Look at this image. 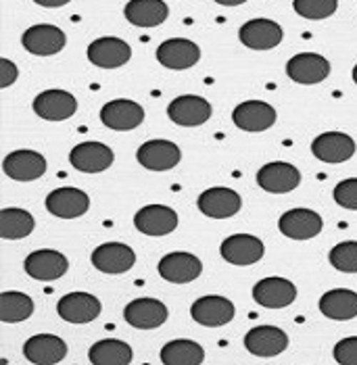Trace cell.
Segmentation results:
<instances>
[{"mask_svg":"<svg viewBox=\"0 0 357 365\" xmlns=\"http://www.w3.org/2000/svg\"><path fill=\"white\" fill-rule=\"evenodd\" d=\"M115 161V155L107 144L103 142H80L78 146L71 148L69 153V163L71 168L84 173H101L107 171Z\"/></svg>","mask_w":357,"mask_h":365,"instance_id":"obj_15","label":"cell"},{"mask_svg":"<svg viewBox=\"0 0 357 365\" xmlns=\"http://www.w3.org/2000/svg\"><path fill=\"white\" fill-rule=\"evenodd\" d=\"M332 355L338 365H357V336L338 340L332 349Z\"/></svg>","mask_w":357,"mask_h":365,"instance_id":"obj_38","label":"cell"},{"mask_svg":"<svg viewBox=\"0 0 357 365\" xmlns=\"http://www.w3.org/2000/svg\"><path fill=\"white\" fill-rule=\"evenodd\" d=\"M220 255L223 261L232 265H253L263 259L266 247L257 236L251 234H234L228 236L220 247Z\"/></svg>","mask_w":357,"mask_h":365,"instance_id":"obj_20","label":"cell"},{"mask_svg":"<svg viewBox=\"0 0 357 365\" xmlns=\"http://www.w3.org/2000/svg\"><path fill=\"white\" fill-rule=\"evenodd\" d=\"M144 121V109L130 98H115L101 109V123L115 132L136 130Z\"/></svg>","mask_w":357,"mask_h":365,"instance_id":"obj_13","label":"cell"},{"mask_svg":"<svg viewBox=\"0 0 357 365\" xmlns=\"http://www.w3.org/2000/svg\"><path fill=\"white\" fill-rule=\"evenodd\" d=\"M297 299V286L286 278H263L253 286V301L266 309H284Z\"/></svg>","mask_w":357,"mask_h":365,"instance_id":"obj_2","label":"cell"},{"mask_svg":"<svg viewBox=\"0 0 357 365\" xmlns=\"http://www.w3.org/2000/svg\"><path fill=\"white\" fill-rule=\"evenodd\" d=\"M213 113V107L207 98L196 96V94H184L178 96L169 103L167 107V117L182 128H198L209 121Z\"/></svg>","mask_w":357,"mask_h":365,"instance_id":"obj_1","label":"cell"},{"mask_svg":"<svg viewBox=\"0 0 357 365\" xmlns=\"http://www.w3.org/2000/svg\"><path fill=\"white\" fill-rule=\"evenodd\" d=\"M65 42H67V38H65L63 29L51 26V24L31 26L26 29V34L21 38L24 48L38 56H53L61 53L65 48Z\"/></svg>","mask_w":357,"mask_h":365,"instance_id":"obj_22","label":"cell"},{"mask_svg":"<svg viewBox=\"0 0 357 365\" xmlns=\"http://www.w3.org/2000/svg\"><path fill=\"white\" fill-rule=\"evenodd\" d=\"M157 269H159V276L169 284H191L201 276L203 263L196 255L176 251V253L165 255L159 261Z\"/></svg>","mask_w":357,"mask_h":365,"instance_id":"obj_19","label":"cell"},{"mask_svg":"<svg viewBox=\"0 0 357 365\" xmlns=\"http://www.w3.org/2000/svg\"><path fill=\"white\" fill-rule=\"evenodd\" d=\"M34 313V301L26 292L19 290H6L0 292V319L4 324H17L26 322Z\"/></svg>","mask_w":357,"mask_h":365,"instance_id":"obj_34","label":"cell"},{"mask_svg":"<svg viewBox=\"0 0 357 365\" xmlns=\"http://www.w3.org/2000/svg\"><path fill=\"white\" fill-rule=\"evenodd\" d=\"M34 227H36V220L26 209L19 207L0 209V236L4 240H21L34 232Z\"/></svg>","mask_w":357,"mask_h":365,"instance_id":"obj_33","label":"cell"},{"mask_svg":"<svg viewBox=\"0 0 357 365\" xmlns=\"http://www.w3.org/2000/svg\"><path fill=\"white\" fill-rule=\"evenodd\" d=\"M286 76L301 86L320 84L330 76V61L316 53L295 55L286 63Z\"/></svg>","mask_w":357,"mask_h":365,"instance_id":"obj_16","label":"cell"},{"mask_svg":"<svg viewBox=\"0 0 357 365\" xmlns=\"http://www.w3.org/2000/svg\"><path fill=\"white\" fill-rule=\"evenodd\" d=\"M124 317L136 330H157L167 322L169 311L157 299H134L126 305Z\"/></svg>","mask_w":357,"mask_h":365,"instance_id":"obj_21","label":"cell"},{"mask_svg":"<svg viewBox=\"0 0 357 365\" xmlns=\"http://www.w3.org/2000/svg\"><path fill=\"white\" fill-rule=\"evenodd\" d=\"M288 346V334L278 326H257L245 334V349L255 357H278Z\"/></svg>","mask_w":357,"mask_h":365,"instance_id":"obj_18","label":"cell"},{"mask_svg":"<svg viewBox=\"0 0 357 365\" xmlns=\"http://www.w3.org/2000/svg\"><path fill=\"white\" fill-rule=\"evenodd\" d=\"M136 159L138 163L149 171H169L180 163L182 153H180L178 144L159 138V140L144 142L138 148Z\"/></svg>","mask_w":357,"mask_h":365,"instance_id":"obj_23","label":"cell"},{"mask_svg":"<svg viewBox=\"0 0 357 365\" xmlns=\"http://www.w3.org/2000/svg\"><path fill=\"white\" fill-rule=\"evenodd\" d=\"M124 15L136 28H157L169 17V6L165 0H130Z\"/></svg>","mask_w":357,"mask_h":365,"instance_id":"obj_29","label":"cell"},{"mask_svg":"<svg viewBox=\"0 0 357 365\" xmlns=\"http://www.w3.org/2000/svg\"><path fill=\"white\" fill-rule=\"evenodd\" d=\"M238 38L251 51H272L282 42L284 31L272 19H251L238 29Z\"/></svg>","mask_w":357,"mask_h":365,"instance_id":"obj_28","label":"cell"},{"mask_svg":"<svg viewBox=\"0 0 357 365\" xmlns=\"http://www.w3.org/2000/svg\"><path fill=\"white\" fill-rule=\"evenodd\" d=\"M205 361V349L188 338H178L161 349L164 365H201Z\"/></svg>","mask_w":357,"mask_h":365,"instance_id":"obj_32","label":"cell"},{"mask_svg":"<svg viewBox=\"0 0 357 365\" xmlns=\"http://www.w3.org/2000/svg\"><path fill=\"white\" fill-rule=\"evenodd\" d=\"M278 227L291 240H311L322 232L324 222L313 209H291L280 215Z\"/></svg>","mask_w":357,"mask_h":365,"instance_id":"obj_7","label":"cell"},{"mask_svg":"<svg viewBox=\"0 0 357 365\" xmlns=\"http://www.w3.org/2000/svg\"><path fill=\"white\" fill-rule=\"evenodd\" d=\"M46 209L51 215L61 220H76L90 209V198L80 188L63 186L46 197Z\"/></svg>","mask_w":357,"mask_h":365,"instance_id":"obj_27","label":"cell"},{"mask_svg":"<svg viewBox=\"0 0 357 365\" xmlns=\"http://www.w3.org/2000/svg\"><path fill=\"white\" fill-rule=\"evenodd\" d=\"M36 4H40V6H46V9H56V6H65V4H69L71 0H34Z\"/></svg>","mask_w":357,"mask_h":365,"instance_id":"obj_40","label":"cell"},{"mask_svg":"<svg viewBox=\"0 0 357 365\" xmlns=\"http://www.w3.org/2000/svg\"><path fill=\"white\" fill-rule=\"evenodd\" d=\"M46 168L49 165H46L44 155L29 150V148L13 150L2 161L4 175H9L11 180H17V182H34L46 173Z\"/></svg>","mask_w":357,"mask_h":365,"instance_id":"obj_6","label":"cell"},{"mask_svg":"<svg viewBox=\"0 0 357 365\" xmlns=\"http://www.w3.org/2000/svg\"><path fill=\"white\" fill-rule=\"evenodd\" d=\"M26 274L38 282H55L63 278L69 269L67 257L53 249H40L26 257Z\"/></svg>","mask_w":357,"mask_h":365,"instance_id":"obj_9","label":"cell"},{"mask_svg":"<svg viewBox=\"0 0 357 365\" xmlns=\"http://www.w3.org/2000/svg\"><path fill=\"white\" fill-rule=\"evenodd\" d=\"M332 197L336 200V205H341L343 209L357 211V178L338 182L332 190Z\"/></svg>","mask_w":357,"mask_h":365,"instance_id":"obj_37","label":"cell"},{"mask_svg":"<svg viewBox=\"0 0 357 365\" xmlns=\"http://www.w3.org/2000/svg\"><path fill=\"white\" fill-rule=\"evenodd\" d=\"M19 78V69L11 58H0V88H9Z\"/></svg>","mask_w":357,"mask_h":365,"instance_id":"obj_39","label":"cell"},{"mask_svg":"<svg viewBox=\"0 0 357 365\" xmlns=\"http://www.w3.org/2000/svg\"><path fill=\"white\" fill-rule=\"evenodd\" d=\"M86 55H88V61L94 67H101V69H117V67H124L132 58V48L121 38L105 36V38H99V40L90 42Z\"/></svg>","mask_w":357,"mask_h":365,"instance_id":"obj_4","label":"cell"},{"mask_svg":"<svg viewBox=\"0 0 357 365\" xmlns=\"http://www.w3.org/2000/svg\"><path fill=\"white\" fill-rule=\"evenodd\" d=\"M196 207L205 217L228 220L241 211L243 200H241V195L234 192L232 188L220 186V188H207L205 192H201L196 198Z\"/></svg>","mask_w":357,"mask_h":365,"instance_id":"obj_5","label":"cell"},{"mask_svg":"<svg viewBox=\"0 0 357 365\" xmlns=\"http://www.w3.org/2000/svg\"><path fill=\"white\" fill-rule=\"evenodd\" d=\"M103 311L101 301L90 292H69L56 303V313L69 324H90Z\"/></svg>","mask_w":357,"mask_h":365,"instance_id":"obj_17","label":"cell"},{"mask_svg":"<svg viewBox=\"0 0 357 365\" xmlns=\"http://www.w3.org/2000/svg\"><path fill=\"white\" fill-rule=\"evenodd\" d=\"M353 82H356V84H357V65H356V67H353Z\"/></svg>","mask_w":357,"mask_h":365,"instance_id":"obj_42","label":"cell"},{"mask_svg":"<svg viewBox=\"0 0 357 365\" xmlns=\"http://www.w3.org/2000/svg\"><path fill=\"white\" fill-rule=\"evenodd\" d=\"M320 311L334 322H347L357 317V292L347 288H334L322 294Z\"/></svg>","mask_w":357,"mask_h":365,"instance_id":"obj_30","label":"cell"},{"mask_svg":"<svg viewBox=\"0 0 357 365\" xmlns=\"http://www.w3.org/2000/svg\"><path fill=\"white\" fill-rule=\"evenodd\" d=\"M293 9L305 19L320 21L336 13L338 0H293Z\"/></svg>","mask_w":357,"mask_h":365,"instance_id":"obj_36","label":"cell"},{"mask_svg":"<svg viewBox=\"0 0 357 365\" xmlns=\"http://www.w3.org/2000/svg\"><path fill=\"white\" fill-rule=\"evenodd\" d=\"M24 357L34 365H56L67 357V342L55 334H36L26 340Z\"/></svg>","mask_w":357,"mask_h":365,"instance_id":"obj_25","label":"cell"},{"mask_svg":"<svg viewBox=\"0 0 357 365\" xmlns=\"http://www.w3.org/2000/svg\"><path fill=\"white\" fill-rule=\"evenodd\" d=\"M178 213L165 205H146L134 215V225L146 236H167L178 227Z\"/></svg>","mask_w":357,"mask_h":365,"instance_id":"obj_26","label":"cell"},{"mask_svg":"<svg viewBox=\"0 0 357 365\" xmlns=\"http://www.w3.org/2000/svg\"><path fill=\"white\" fill-rule=\"evenodd\" d=\"M191 315L196 324L205 328H221L230 324L236 315V307L230 299L218 297V294H207L196 299L191 307Z\"/></svg>","mask_w":357,"mask_h":365,"instance_id":"obj_3","label":"cell"},{"mask_svg":"<svg viewBox=\"0 0 357 365\" xmlns=\"http://www.w3.org/2000/svg\"><path fill=\"white\" fill-rule=\"evenodd\" d=\"M88 359L92 365H130L134 359V351L124 340L105 338L90 346Z\"/></svg>","mask_w":357,"mask_h":365,"instance_id":"obj_31","label":"cell"},{"mask_svg":"<svg viewBox=\"0 0 357 365\" xmlns=\"http://www.w3.org/2000/svg\"><path fill=\"white\" fill-rule=\"evenodd\" d=\"M218 4H223V6H238V4H245L247 0H216Z\"/></svg>","mask_w":357,"mask_h":365,"instance_id":"obj_41","label":"cell"},{"mask_svg":"<svg viewBox=\"0 0 357 365\" xmlns=\"http://www.w3.org/2000/svg\"><path fill=\"white\" fill-rule=\"evenodd\" d=\"M31 107L38 117L46 121H65L76 115L78 101L67 90H44L34 98Z\"/></svg>","mask_w":357,"mask_h":365,"instance_id":"obj_14","label":"cell"},{"mask_svg":"<svg viewBox=\"0 0 357 365\" xmlns=\"http://www.w3.org/2000/svg\"><path fill=\"white\" fill-rule=\"evenodd\" d=\"M328 261L334 269L345 274H357V240H345L330 249Z\"/></svg>","mask_w":357,"mask_h":365,"instance_id":"obj_35","label":"cell"},{"mask_svg":"<svg viewBox=\"0 0 357 365\" xmlns=\"http://www.w3.org/2000/svg\"><path fill=\"white\" fill-rule=\"evenodd\" d=\"M276 109L263 101H245L232 111V121L238 130L248 134H259L276 123Z\"/></svg>","mask_w":357,"mask_h":365,"instance_id":"obj_10","label":"cell"},{"mask_svg":"<svg viewBox=\"0 0 357 365\" xmlns=\"http://www.w3.org/2000/svg\"><path fill=\"white\" fill-rule=\"evenodd\" d=\"M157 61L174 71H184L194 67L201 61V48L193 40L186 38H171L159 44L157 48Z\"/></svg>","mask_w":357,"mask_h":365,"instance_id":"obj_24","label":"cell"},{"mask_svg":"<svg viewBox=\"0 0 357 365\" xmlns=\"http://www.w3.org/2000/svg\"><path fill=\"white\" fill-rule=\"evenodd\" d=\"M311 153L322 163H345L356 155V142L343 132H324L311 142Z\"/></svg>","mask_w":357,"mask_h":365,"instance_id":"obj_12","label":"cell"},{"mask_svg":"<svg viewBox=\"0 0 357 365\" xmlns=\"http://www.w3.org/2000/svg\"><path fill=\"white\" fill-rule=\"evenodd\" d=\"M92 265L109 276H117V274H126L134 267L136 263V253L124 245V242H105L101 247H96L92 251Z\"/></svg>","mask_w":357,"mask_h":365,"instance_id":"obj_11","label":"cell"},{"mask_svg":"<svg viewBox=\"0 0 357 365\" xmlns=\"http://www.w3.org/2000/svg\"><path fill=\"white\" fill-rule=\"evenodd\" d=\"M257 184L270 195H286L301 184V171L284 161L266 163L257 171Z\"/></svg>","mask_w":357,"mask_h":365,"instance_id":"obj_8","label":"cell"}]
</instances>
